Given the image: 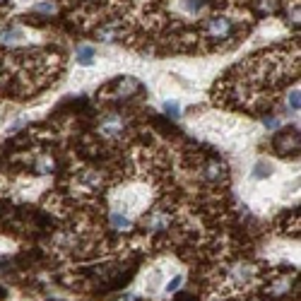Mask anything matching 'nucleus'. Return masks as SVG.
Here are the masks:
<instances>
[{
    "label": "nucleus",
    "mask_w": 301,
    "mask_h": 301,
    "mask_svg": "<svg viewBox=\"0 0 301 301\" xmlns=\"http://www.w3.org/2000/svg\"><path fill=\"white\" fill-rule=\"evenodd\" d=\"M94 48L89 46V43H84V46H80L77 48V63L80 65H94Z\"/></svg>",
    "instance_id": "nucleus-5"
},
{
    "label": "nucleus",
    "mask_w": 301,
    "mask_h": 301,
    "mask_svg": "<svg viewBox=\"0 0 301 301\" xmlns=\"http://www.w3.org/2000/svg\"><path fill=\"white\" fill-rule=\"evenodd\" d=\"M289 109L292 111H299V87H297V89H292V92H289Z\"/></svg>",
    "instance_id": "nucleus-8"
},
{
    "label": "nucleus",
    "mask_w": 301,
    "mask_h": 301,
    "mask_svg": "<svg viewBox=\"0 0 301 301\" xmlns=\"http://www.w3.org/2000/svg\"><path fill=\"white\" fill-rule=\"evenodd\" d=\"M203 176H205L207 181L219 183V181L227 178V166H224V162H219V159H207L205 166H203Z\"/></svg>",
    "instance_id": "nucleus-2"
},
{
    "label": "nucleus",
    "mask_w": 301,
    "mask_h": 301,
    "mask_svg": "<svg viewBox=\"0 0 301 301\" xmlns=\"http://www.w3.org/2000/svg\"><path fill=\"white\" fill-rule=\"evenodd\" d=\"M280 152H282V154L299 152V135H297L294 130H287L285 135H280Z\"/></svg>",
    "instance_id": "nucleus-4"
},
{
    "label": "nucleus",
    "mask_w": 301,
    "mask_h": 301,
    "mask_svg": "<svg viewBox=\"0 0 301 301\" xmlns=\"http://www.w3.org/2000/svg\"><path fill=\"white\" fill-rule=\"evenodd\" d=\"M181 10H186V12H191V14H198L203 10V0H181Z\"/></svg>",
    "instance_id": "nucleus-7"
},
{
    "label": "nucleus",
    "mask_w": 301,
    "mask_h": 301,
    "mask_svg": "<svg viewBox=\"0 0 301 301\" xmlns=\"http://www.w3.org/2000/svg\"><path fill=\"white\" fill-rule=\"evenodd\" d=\"M101 133L106 137L121 135V133H123V121H121V116H116V113L106 116V118L101 121Z\"/></svg>",
    "instance_id": "nucleus-3"
},
{
    "label": "nucleus",
    "mask_w": 301,
    "mask_h": 301,
    "mask_svg": "<svg viewBox=\"0 0 301 301\" xmlns=\"http://www.w3.org/2000/svg\"><path fill=\"white\" fill-rule=\"evenodd\" d=\"M162 109H164L171 118H176V116H178V106H176V104H171V101H164V104H162Z\"/></svg>",
    "instance_id": "nucleus-9"
},
{
    "label": "nucleus",
    "mask_w": 301,
    "mask_h": 301,
    "mask_svg": "<svg viewBox=\"0 0 301 301\" xmlns=\"http://www.w3.org/2000/svg\"><path fill=\"white\" fill-rule=\"evenodd\" d=\"M181 282H183V277H181V275H176V277H174V280L169 282V287H166V292H176V289L181 287Z\"/></svg>",
    "instance_id": "nucleus-10"
},
{
    "label": "nucleus",
    "mask_w": 301,
    "mask_h": 301,
    "mask_svg": "<svg viewBox=\"0 0 301 301\" xmlns=\"http://www.w3.org/2000/svg\"><path fill=\"white\" fill-rule=\"evenodd\" d=\"M205 34L210 39H229L234 34V24L229 17H210L205 22Z\"/></svg>",
    "instance_id": "nucleus-1"
},
{
    "label": "nucleus",
    "mask_w": 301,
    "mask_h": 301,
    "mask_svg": "<svg viewBox=\"0 0 301 301\" xmlns=\"http://www.w3.org/2000/svg\"><path fill=\"white\" fill-rule=\"evenodd\" d=\"M111 224L116 229H130V219L125 215H121V212H111Z\"/></svg>",
    "instance_id": "nucleus-6"
},
{
    "label": "nucleus",
    "mask_w": 301,
    "mask_h": 301,
    "mask_svg": "<svg viewBox=\"0 0 301 301\" xmlns=\"http://www.w3.org/2000/svg\"><path fill=\"white\" fill-rule=\"evenodd\" d=\"M118 301H137V299H135V297H133V294H125L123 299H118Z\"/></svg>",
    "instance_id": "nucleus-11"
},
{
    "label": "nucleus",
    "mask_w": 301,
    "mask_h": 301,
    "mask_svg": "<svg viewBox=\"0 0 301 301\" xmlns=\"http://www.w3.org/2000/svg\"><path fill=\"white\" fill-rule=\"evenodd\" d=\"M0 2H2V0H0Z\"/></svg>",
    "instance_id": "nucleus-12"
}]
</instances>
